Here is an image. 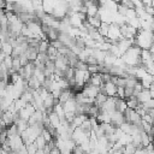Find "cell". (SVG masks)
<instances>
[{
  "instance_id": "cell-27",
  "label": "cell",
  "mask_w": 154,
  "mask_h": 154,
  "mask_svg": "<svg viewBox=\"0 0 154 154\" xmlns=\"http://www.w3.org/2000/svg\"><path fill=\"white\" fill-rule=\"evenodd\" d=\"M87 71L90 73V75H95V73H99V65H88V69Z\"/></svg>"
},
{
  "instance_id": "cell-21",
  "label": "cell",
  "mask_w": 154,
  "mask_h": 154,
  "mask_svg": "<svg viewBox=\"0 0 154 154\" xmlns=\"http://www.w3.org/2000/svg\"><path fill=\"white\" fill-rule=\"evenodd\" d=\"M34 144L36 146V148H37V149H43V148L46 147L47 142H46V141H45V138H43V137H42V136L40 135V136H38V137H37V138L35 140Z\"/></svg>"
},
{
  "instance_id": "cell-28",
  "label": "cell",
  "mask_w": 154,
  "mask_h": 154,
  "mask_svg": "<svg viewBox=\"0 0 154 154\" xmlns=\"http://www.w3.org/2000/svg\"><path fill=\"white\" fill-rule=\"evenodd\" d=\"M18 59H19V61H20L22 67H24L26 64H29V59H28V57H26V54H25V53H24V54H22V55H19V57H18Z\"/></svg>"
},
{
  "instance_id": "cell-25",
  "label": "cell",
  "mask_w": 154,
  "mask_h": 154,
  "mask_svg": "<svg viewBox=\"0 0 154 154\" xmlns=\"http://www.w3.org/2000/svg\"><path fill=\"white\" fill-rule=\"evenodd\" d=\"M41 136L45 138V141L48 143V142H51L52 140H53V137H52V135H51V132L49 131H47L46 129H43L42 130V132H41Z\"/></svg>"
},
{
  "instance_id": "cell-31",
  "label": "cell",
  "mask_w": 154,
  "mask_h": 154,
  "mask_svg": "<svg viewBox=\"0 0 154 154\" xmlns=\"http://www.w3.org/2000/svg\"><path fill=\"white\" fill-rule=\"evenodd\" d=\"M17 154H28V149H26V147L24 146L23 148H20V149L17 152Z\"/></svg>"
},
{
  "instance_id": "cell-12",
  "label": "cell",
  "mask_w": 154,
  "mask_h": 154,
  "mask_svg": "<svg viewBox=\"0 0 154 154\" xmlns=\"http://www.w3.org/2000/svg\"><path fill=\"white\" fill-rule=\"evenodd\" d=\"M88 83L91 84V85H94V87H97V88H100L101 84H103V83H102V79H101V76H100L99 73L91 75V76H90V79H89ZM88 83H87V84H88Z\"/></svg>"
},
{
  "instance_id": "cell-7",
  "label": "cell",
  "mask_w": 154,
  "mask_h": 154,
  "mask_svg": "<svg viewBox=\"0 0 154 154\" xmlns=\"http://www.w3.org/2000/svg\"><path fill=\"white\" fill-rule=\"evenodd\" d=\"M103 89H105V93L108 97H116L117 95V87L114 83L112 82H107L103 84Z\"/></svg>"
},
{
  "instance_id": "cell-22",
  "label": "cell",
  "mask_w": 154,
  "mask_h": 154,
  "mask_svg": "<svg viewBox=\"0 0 154 154\" xmlns=\"http://www.w3.org/2000/svg\"><path fill=\"white\" fill-rule=\"evenodd\" d=\"M13 103H14V108H16V111H17V112H19L22 108H24V107L26 106V102H24L20 97H19V99H17V100H14V101H13Z\"/></svg>"
},
{
  "instance_id": "cell-11",
  "label": "cell",
  "mask_w": 154,
  "mask_h": 154,
  "mask_svg": "<svg viewBox=\"0 0 154 154\" xmlns=\"http://www.w3.org/2000/svg\"><path fill=\"white\" fill-rule=\"evenodd\" d=\"M55 7V1H42V8L46 14H52L53 10Z\"/></svg>"
},
{
  "instance_id": "cell-35",
  "label": "cell",
  "mask_w": 154,
  "mask_h": 154,
  "mask_svg": "<svg viewBox=\"0 0 154 154\" xmlns=\"http://www.w3.org/2000/svg\"><path fill=\"white\" fill-rule=\"evenodd\" d=\"M112 154H123V152L122 150H114Z\"/></svg>"
},
{
  "instance_id": "cell-18",
  "label": "cell",
  "mask_w": 154,
  "mask_h": 154,
  "mask_svg": "<svg viewBox=\"0 0 154 154\" xmlns=\"http://www.w3.org/2000/svg\"><path fill=\"white\" fill-rule=\"evenodd\" d=\"M12 51H13V47L8 43V42H2L1 43V52L5 54V55H11L12 54Z\"/></svg>"
},
{
  "instance_id": "cell-34",
  "label": "cell",
  "mask_w": 154,
  "mask_h": 154,
  "mask_svg": "<svg viewBox=\"0 0 154 154\" xmlns=\"http://www.w3.org/2000/svg\"><path fill=\"white\" fill-rule=\"evenodd\" d=\"M35 154H46V153H45V150H43V149H37Z\"/></svg>"
},
{
  "instance_id": "cell-3",
  "label": "cell",
  "mask_w": 154,
  "mask_h": 154,
  "mask_svg": "<svg viewBox=\"0 0 154 154\" xmlns=\"http://www.w3.org/2000/svg\"><path fill=\"white\" fill-rule=\"evenodd\" d=\"M7 141H8V144H10V148L12 152H18L20 148L24 147V142H23L20 135H16L13 137H10V138H7Z\"/></svg>"
},
{
  "instance_id": "cell-30",
  "label": "cell",
  "mask_w": 154,
  "mask_h": 154,
  "mask_svg": "<svg viewBox=\"0 0 154 154\" xmlns=\"http://www.w3.org/2000/svg\"><path fill=\"white\" fill-rule=\"evenodd\" d=\"M49 45H51V46H53L55 49H60L61 47H64V45H63V43H61L59 40H57V41H53V42H49Z\"/></svg>"
},
{
  "instance_id": "cell-9",
  "label": "cell",
  "mask_w": 154,
  "mask_h": 154,
  "mask_svg": "<svg viewBox=\"0 0 154 154\" xmlns=\"http://www.w3.org/2000/svg\"><path fill=\"white\" fill-rule=\"evenodd\" d=\"M137 101L140 102V103H146L147 101H149L152 97H150V93H149V90L148 89H143L141 93H138L137 94Z\"/></svg>"
},
{
  "instance_id": "cell-8",
  "label": "cell",
  "mask_w": 154,
  "mask_h": 154,
  "mask_svg": "<svg viewBox=\"0 0 154 154\" xmlns=\"http://www.w3.org/2000/svg\"><path fill=\"white\" fill-rule=\"evenodd\" d=\"M76 107H77V102H76L75 97L73 99H70L69 101H66L63 105V108H64V112L65 113H75Z\"/></svg>"
},
{
  "instance_id": "cell-2",
  "label": "cell",
  "mask_w": 154,
  "mask_h": 154,
  "mask_svg": "<svg viewBox=\"0 0 154 154\" xmlns=\"http://www.w3.org/2000/svg\"><path fill=\"white\" fill-rule=\"evenodd\" d=\"M107 38L111 40V41H113L114 45H116L118 41H120V40L123 38V36H122V34H120V31H119V26H118L117 24H114V23H111V24H109Z\"/></svg>"
},
{
  "instance_id": "cell-36",
  "label": "cell",
  "mask_w": 154,
  "mask_h": 154,
  "mask_svg": "<svg viewBox=\"0 0 154 154\" xmlns=\"http://www.w3.org/2000/svg\"><path fill=\"white\" fill-rule=\"evenodd\" d=\"M0 152H1V143H0Z\"/></svg>"
},
{
  "instance_id": "cell-33",
  "label": "cell",
  "mask_w": 154,
  "mask_h": 154,
  "mask_svg": "<svg viewBox=\"0 0 154 154\" xmlns=\"http://www.w3.org/2000/svg\"><path fill=\"white\" fill-rule=\"evenodd\" d=\"M5 57H6V55H5V54H4V53H2L1 51H0V64H1L2 61H4V59H5Z\"/></svg>"
},
{
  "instance_id": "cell-10",
  "label": "cell",
  "mask_w": 154,
  "mask_h": 154,
  "mask_svg": "<svg viewBox=\"0 0 154 154\" xmlns=\"http://www.w3.org/2000/svg\"><path fill=\"white\" fill-rule=\"evenodd\" d=\"M1 120H2V123L5 124L6 128L10 126L11 124H14V123H13V114H12L11 112H8V111H6V112H4V113L1 114Z\"/></svg>"
},
{
  "instance_id": "cell-1",
  "label": "cell",
  "mask_w": 154,
  "mask_h": 154,
  "mask_svg": "<svg viewBox=\"0 0 154 154\" xmlns=\"http://www.w3.org/2000/svg\"><path fill=\"white\" fill-rule=\"evenodd\" d=\"M123 63L125 64V66L128 67H138L142 65L141 61V48L137 46H132L130 47L122 57Z\"/></svg>"
},
{
  "instance_id": "cell-13",
  "label": "cell",
  "mask_w": 154,
  "mask_h": 154,
  "mask_svg": "<svg viewBox=\"0 0 154 154\" xmlns=\"http://www.w3.org/2000/svg\"><path fill=\"white\" fill-rule=\"evenodd\" d=\"M59 34H60V31H59V30L51 28V29H49V31H48V34L46 35V37H47V41H48V42H53V41H57V40L59 38Z\"/></svg>"
},
{
  "instance_id": "cell-20",
  "label": "cell",
  "mask_w": 154,
  "mask_h": 154,
  "mask_svg": "<svg viewBox=\"0 0 154 154\" xmlns=\"http://www.w3.org/2000/svg\"><path fill=\"white\" fill-rule=\"evenodd\" d=\"M108 29H109V24H107V23H101V25H100V28L97 29V31H99V34H100L102 37H107Z\"/></svg>"
},
{
  "instance_id": "cell-32",
  "label": "cell",
  "mask_w": 154,
  "mask_h": 154,
  "mask_svg": "<svg viewBox=\"0 0 154 154\" xmlns=\"http://www.w3.org/2000/svg\"><path fill=\"white\" fill-rule=\"evenodd\" d=\"M148 51H149V53H150V55H152V57H154V43H153V45L150 46V48H149Z\"/></svg>"
},
{
  "instance_id": "cell-19",
  "label": "cell",
  "mask_w": 154,
  "mask_h": 154,
  "mask_svg": "<svg viewBox=\"0 0 154 154\" xmlns=\"http://www.w3.org/2000/svg\"><path fill=\"white\" fill-rule=\"evenodd\" d=\"M48 47H49V42L47 40H41L40 43H38L37 51H38V53H47Z\"/></svg>"
},
{
  "instance_id": "cell-24",
  "label": "cell",
  "mask_w": 154,
  "mask_h": 154,
  "mask_svg": "<svg viewBox=\"0 0 154 154\" xmlns=\"http://www.w3.org/2000/svg\"><path fill=\"white\" fill-rule=\"evenodd\" d=\"M87 69H88V65L84 61H81V60H78L76 66H75V70H79V71H87Z\"/></svg>"
},
{
  "instance_id": "cell-16",
  "label": "cell",
  "mask_w": 154,
  "mask_h": 154,
  "mask_svg": "<svg viewBox=\"0 0 154 154\" xmlns=\"http://www.w3.org/2000/svg\"><path fill=\"white\" fill-rule=\"evenodd\" d=\"M48 120H49V124H51L54 129H57V128L60 125V119L58 118V116H57L54 112H52V113L48 114Z\"/></svg>"
},
{
  "instance_id": "cell-23",
  "label": "cell",
  "mask_w": 154,
  "mask_h": 154,
  "mask_svg": "<svg viewBox=\"0 0 154 154\" xmlns=\"http://www.w3.org/2000/svg\"><path fill=\"white\" fill-rule=\"evenodd\" d=\"M12 60H13V58H12L11 55H6V57H5L2 64H4V66H5L7 70H11V69H12Z\"/></svg>"
},
{
  "instance_id": "cell-5",
  "label": "cell",
  "mask_w": 154,
  "mask_h": 154,
  "mask_svg": "<svg viewBox=\"0 0 154 154\" xmlns=\"http://www.w3.org/2000/svg\"><path fill=\"white\" fill-rule=\"evenodd\" d=\"M109 116H111V124H112L114 128H119L123 123H125L124 116H123V113H120V112L113 111V112L109 113Z\"/></svg>"
},
{
  "instance_id": "cell-29",
  "label": "cell",
  "mask_w": 154,
  "mask_h": 154,
  "mask_svg": "<svg viewBox=\"0 0 154 154\" xmlns=\"http://www.w3.org/2000/svg\"><path fill=\"white\" fill-rule=\"evenodd\" d=\"M36 60H38V61H41V63H46V61L48 60V55H47V53H38Z\"/></svg>"
},
{
  "instance_id": "cell-4",
  "label": "cell",
  "mask_w": 154,
  "mask_h": 154,
  "mask_svg": "<svg viewBox=\"0 0 154 154\" xmlns=\"http://www.w3.org/2000/svg\"><path fill=\"white\" fill-rule=\"evenodd\" d=\"M36 108L31 105V103H26V106L24 108H22L19 112H18V116H19V119H23L25 122H28L30 119V117L35 113Z\"/></svg>"
},
{
  "instance_id": "cell-15",
  "label": "cell",
  "mask_w": 154,
  "mask_h": 154,
  "mask_svg": "<svg viewBox=\"0 0 154 154\" xmlns=\"http://www.w3.org/2000/svg\"><path fill=\"white\" fill-rule=\"evenodd\" d=\"M126 108H128V106H126L125 100L117 97V99H116V111H117V112H120V113H124V112L126 111Z\"/></svg>"
},
{
  "instance_id": "cell-6",
  "label": "cell",
  "mask_w": 154,
  "mask_h": 154,
  "mask_svg": "<svg viewBox=\"0 0 154 154\" xmlns=\"http://www.w3.org/2000/svg\"><path fill=\"white\" fill-rule=\"evenodd\" d=\"M117 47H118V49H119V52H120V54L123 55L130 47H132L134 46V40H126V38H122L120 41H118L117 43Z\"/></svg>"
},
{
  "instance_id": "cell-14",
  "label": "cell",
  "mask_w": 154,
  "mask_h": 154,
  "mask_svg": "<svg viewBox=\"0 0 154 154\" xmlns=\"http://www.w3.org/2000/svg\"><path fill=\"white\" fill-rule=\"evenodd\" d=\"M87 22L89 23L90 26H93L95 29H99L100 25H101V19H100L99 14L95 16V17H87Z\"/></svg>"
},
{
  "instance_id": "cell-26",
  "label": "cell",
  "mask_w": 154,
  "mask_h": 154,
  "mask_svg": "<svg viewBox=\"0 0 154 154\" xmlns=\"http://www.w3.org/2000/svg\"><path fill=\"white\" fill-rule=\"evenodd\" d=\"M120 5H123L124 7H126L128 10H135V6H134V2L132 1H129V0H123L119 2Z\"/></svg>"
},
{
  "instance_id": "cell-17",
  "label": "cell",
  "mask_w": 154,
  "mask_h": 154,
  "mask_svg": "<svg viewBox=\"0 0 154 154\" xmlns=\"http://www.w3.org/2000/svg\"><path fill=\"white\" fill-rule=\"evenodd\" d=\"M14 124L17 125V129H18V132H19V135H20L23 131H25V130L28 129V126H29L28 122H25V120H23V119H18V120H17Z\"/></svg>"
}]
</instances>
